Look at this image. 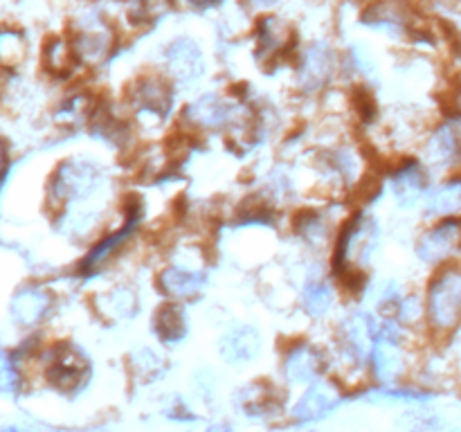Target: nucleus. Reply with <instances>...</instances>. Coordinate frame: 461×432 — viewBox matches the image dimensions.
<instances>
[{"instance_id": "nucleus-1", "label": "nucleus", "mask_w": 461, "mask_h": 432, "mask_svg": "<svg viewBox=\"0 0 461 432\" xmlns=\"http://www.w3.org/2000/svg\"><path fill=\"white\" fill-rule=\"evenodd\" d=\"M383 243L381 220L365 207H356L338 225L329 250V270L336 277L340 292L354 300L367 292V277Z\"/></svg>"}, {"instance_id": "nucleus-2", "label": "nucleus", "mask_w": 461, "mask_h": 432, "mask_svg": "<svg viewBox=\"0 0 461 432\" xmlns=\"http://www.w3.org/2000/svg\"><path fill=\"white\" fill-rule=\"evenodd\" d=\"M250 97H232V93L203 90L178 111V126L189 135H230V140L246 130L252 117Z\"/></svg>"}, {"instance_id": "nucleus-3", "label": "nucleus", "mask_w": 461, "mask_h": 432, "mask_svg": "<svg viewBox=\"0 0 461 432\" xmlns=\"http://www.w3.org/2000/svg\"><path fill=\"white\" fill-rule=\"evenodd\" d=\"M122 106L135 129H162L178 112V88L162 70H144L124 86Z\"/></svg>"}, {"instance_id": "nucleus-4", "label": "nucleus", "mask_w": 461, "mask_h": 432, "mask_svg": "<svg viewBox=\"0 0 461 432\" xmlns=\"http://www.w3.org/2000/svg\"><path fill=\"white\" fill-rule=\"evenodd\" d=\"M144 223V201L140 196H126L122 198V212H120V223L115 228H106L93 246L88 248L84 256H81L77 273L84 279L99 277L106 273L113 264L122 259L126 252L133 248L135 238L140 237V230Z\"/></svg>"}, {"instance_id": "nucleus-5", "label": "nucleus", "mask_w": 461, "mask_h": 432, "mask_svg": "<svg viewBox=\"0 0 461 432\" xmlns=\"http://www.w3.org/2000/svg\"><path fill=\"white\" fill-rule=\"evenodd\" d=\"M108 187V171L104 162L88 156L66 158L50 176L48 201L57 210L84 205L102 196Z\"/></svg>"}, {"instance_id": "nucleus-6", "label": "nucleus", "mask_w": 461, "mask_h": 432, "mask_svg": "<svg viewBox=\"0 0 461 432\" xmlns=\"http://www.w3.org/2000/svg\"><path fill=\"white\" fill-rule=\"evenodd\" d=\"M311 166H313V174L324 194L336 198L354 194L367 178L365 158L349 142H336L315 148Z\"/></svg>"}, {"instance_id": "nucleus-7", "label": "nucleus", "mask_w": 461, "mask_h": 432, "mask_svg": "<svg viewBox=\"0 0 461 432\" xmlns=\"http://www.w3.org/2000/svg\"><path fill=\"white\" fill-rule=\"evenodd\" d=\"M187 252L189 250L171 256L153 274V288L162 300L189 304L194 300H201L210 288V268H207L205 255L198 248H194L192 255Z\"/></svg>"}, {"instance_id": "nucleus-8", "label": "nucleus", "mask_w": 461, "mask_h": 432, "mask_svg": "<svg viewBox=\"0 0 461 432\" xmlns=\"http://www.w3.org/2000/svg\"><path fill=\"white\" fill-rule=\"evenodd\" d=\"M376 320L378 315L367 309H351L342 315L333 328L336 356L351 372H363L369 367L372 349L376 345Z\"/></svg>"}, {"instance_id": "nucleus-9", "label": "nucleus", "mask_w": 461, "mask_h": 432, "mask_svg": "<svg viewBox=\"0 0 461 432\" xmlns=\"http://www.w3.org/2000/svg\"><path fill=\"white\" fill-rule=\"evenodd\" d=\"M342 72V58L327 40H311L295 54L293 66V86L304 99L320 97L331 88Z\"/></svg>"}, {"instance_id": "nucleus-10", "label": "nucleus", "mask_w": 461, "mask_h": 432, "mask_svg": "<svg viewBox=\"0 0 461 432\" xmlns=\"http://www.w3.org/2000/svg\"><path fill=\"white\" fill-rule=\"evenodd\" d=\"M435 180V171L419 153H403L392 162L385 176V189L399 210L414 212L421 210Z\"/></svg>"}, {"instance_id": "nucleus-11", "label": "nucleus", "mask_w": 461, "mask_h": 432, "mask_svg": "<svg viewBox=\"0 0 461 432\" xmlns=\"http://www.w3.org/2000/svg\"><path fill=\"white\" fill-rule=\"evenodd\" d=\"M414 256L428 270L461 264V216L428 220L414 238Z\"/></svg>"}, {"instance_id": "nucleus-12", "label": "nucleus", "mask_w": 461, "mask_h": 432, "mask_svg": "<svg viewBox=\"0 0 461 432\" xmlns=\"http://www.w3.org/2000/svg\"><path fill=\"white\" fill-rule=\"evenodd\" d=\"M45 358H48L45 378L61 394H79L90 382L93 363H90V356L86 354L84 346L77 345V342H57Z\"/></svg>"}, {"instance_id": "nucleus-13", "label": "nucleus", "mask_w": 461, "mask_h": 432, "mask_svg": "<svg viewBox=\"0 0 461 432\" xmlns=\"http://www.w3.org/2000/svg\"><path fill=\"white\" fill-rule=\"evenodd\" d=\"M419 156L432 166L435 174L461 169V111H453L428 126L426 135L419 142Z\"/></svg>"}, {"instance_id": "nucleus-14", "label": "nucleus", "mask_w": 461, "mask_h": 432, "mask_svg": "<svg viewBox=\"0 0 461 432\" xmlns=\"http://www.w3.org/2000/svg\"><path fill=\"white\" fill-rule=\"evenodd\" d=\"M160 70L169 76L178 90L196 88L207 79V57L203 45L192 36H176L162 48Z\"/></svg>"}, {"instance_id": "nucleus-15", "label": "nucleus", "mask_w": 461, "mask_h": 432, "mask_svg": "<svg viewBox=\"0 0 461 432\" xmlns=\"http://www.w3.org/2000/svg\"><path fill=\"white\" fill-rule=\"evenodd\" d=\"M345 216H338L333 207L322 205H309L300 207L291 214V234L295 241H300L302 248L315 252H327L331 250V243L336 238L338 225Z\"/></svg>"}, {"instance_id": "nucleus-16", "label": "nucleus", "mask_w": 461, "mask_h": 432, "mask_svg": "<svg viewBox=\"0 0 461 432\" xmlns=\"http://www.w3.org/2000/svg\"><path fill=\"white\" fill-rule=\"evenodd\" d=\"M329 367V356L318 342L300 340L288 342L282 356V376L284 381L291 385H304L309 387L311 382L324 378Z\"/></svg>"}, {"instance_id": "nucleus-17", "label": "nucleus", "mask_w": 461, "mask_h": 432, "mask_svg": "<svg viewBox=\"0 0 461 432\" xmlns=\"http://www.w3.org/2000/svg\"><path fill=\"white\" fill-rule=\"evenodd\" d=\"M340 302V286L331 270H324L322 264H315L313 270L302 279L300 292H297V304L302 313L311 320H327L336 310Z\"/></svg>"}, {"instance_id": "nucleus-18", "label": "nucleus", "mask_w": 461, "mask_h": 432, "mask_svg": "<svg viewBox=\"0 0 461 432\" xmlns=\"http://www.w3.org/2000/svg\"><path fill=\"white\" fill-rule=\"evenodd\" d=\"M295 32L284 18L275 14H266L255 25V58L266 68L282 63L293 52Z\"/></svg>"}, {"instance_id": "nucleus-19", "label": "nucleus", "mask_w": 461, "mask_h": 432, "mask_svg": "<svg viewBox=\"0 0 461 432\" xmlns=\"http://www.w3.org/2000/svg\"><path fill=\"white\" fill-rule=\"evenodd\" d=\"M360 22L369 30L399 39V36H417L419 27L414 25L412 9L403 0H374L360 14Z\"/></svg>"}, {"instance_id": "nucleus-20", "label": "nucleus", "mask_w": 461, "mask_h": 432, "mask_svg": "<svg viewBox=\"0 0 461 432\" xmlns=\"http://www.w3.org/2000/svg\"><path fill=\"white\" fill-rule=\"evenodd\" d=\"M264 351V336L250 322H234L221 333L219 356L230 367H246Z\"/></svg>"}, {"instance_id": "nucleus-21", "label": "nucleus", "mask_w": 461, "mask_h": 432, "mask_svg": "<svg viewBox=\"0 0 461 432\" xmlns=\"http://www.w3.org/2000/svg\"><path fill=\"white\" fill-rule=\"evenodd\" d=\"M340 403L342 390L338 387V382L329 381V378H320V381L311 382L304 394L297 399V403L293 405L291 417L295 423L306 426V423L322 421L333 410L340 408Z\"/></svg>"}, {"instance_id": "nucleus-22", "label": "nucleus", "mask_w": 461, "mask_h": 432, "mask_svg": "<svg viewBox=\"0 0 461 432\" xmlns=\"http://www.w3.org/2000/svg\"><path fill=\"white\" fill-rule=\"evenodd\" d=\"M234 408L246 418H261L277 417L284 408V394L275 382L257 378V381L246 382L241 390L234 394Z\"/></svg>"}, {"instance_id": "nucleus-23", "label": "nucleus", "mask_w": 461, "mask_h": 432, "mask_svg": "<svg viewBox=\"0 0 461 432\" xmlns=\"http://www.w3.org/2000/svg\"><path fill=\"white\" fill-rule=\"evenodd\" d=\"M115 32L104 21H88L75 36H70L72 50L79 66H102L115 50Z\"/></svg>"}, {"instance_id": "nucleus-24", "label": "nucleus", "mask_w": 461, "mask_h": 432, "mask_svg": "<svg viewBox=\"0 0 461 432\" xmlns=\"http://www.w3.org/2000/svg\"><path fill=\"white\" fill-rule=\"evenodd\" d=\"M97 309L102 310L104 318L113 320V322H129L142 313L144 295L138 284L122 279L97 292Z\"/></svg>"}, {"instance_id": "nucleus-25", "label": "nucleus", "mask_w": 461, "mask_h": 432, "mask_svg": "<svg viewBox=\"0 0 461 432\" xmlns=\"http://www.w3.org/2000/svg\"><path fill=\"white\" fill-rule=\"evenodd\" d=\"M189 331H192V320H189L187 304L162 300L153 309L151 333L162 346L183 345L187 340Z\"/></svg>"}, {"instance_id": "nucleus-26", "label": "nucleus", "mask_w": 461, "mask_h": 432, "mask_svg": "<svg viewBox=\"0 0 461 432\" xmlns=\"http://www.w3.org/2000/svg\"><path fill=\"white\" fill-rule=\"evenodd\" d=\"M419 214H421L423 223L461 216V169L448 171L439 180H435Z\"/></svg>"}, {"instance_id": "nucleus-27", "label": "nucleus", "mask_w": 461, "mask_h": 432, "mask_svg": "<svg viewBox=\"0 0 461 432\" xmlns=\"http://www.w3.org/2000/svg\"><path fill=\"white\" fill-rule=\"evenodd\" d=\"M52 309V295L41 286H25L9 302V313L18 327H36Z\"/></svg>"}, {"instance_id": "nucleus-28", "label": "nucleus", "mask_w": 461, "mask_h": 432, "mask_svg": "<svg viewBox=\"0 0 461 432\" xmlns=\"http://www.w3.org/2000/svg\"><path fill=\"white\" fill-rule=\"evenodd\" d=\"M405 346L403 345H390V342H378L372 349V358H369V369H372L374 378L381 385H394L399 378L405 374Z\"/></svg>"}, {"instance_id": "nucleus-29", "label": "nucleus", "mask_w": 461, "mask_h": 432, "mask_svg": "<svg viewBox=\"0 0 461 432\" xmlns=\"http://www.w3.org/2000/svg\"><path fill=\"white\" fill-rule=\"evenodd\" d=\"M43 61L45 68L50 70V75H57V76H68L72 75L79 61L75 57V50H72L70 39H50L48 45H45V52H43Z\"/></svg>"}, {"instance_id": "nucleus-30", "label": "nucleus", "mask_w": 461, "mask_h": 432, "mask_svg": "<svg viewBox=\"0 0 461 432\" xmlns=\"http://www.w3.org/2000/svg\"><path fill=\"white\" fill-rule=\"evenodd\" d=\"M374 403H428L432 400V392L417 390V387L405 385H383L378 390L369 392L367 396Z\"/></svg>"}, {"instance_id": "nucleus-31", "label": "nucleus", "mask_w": 461, "mask_h": 432, "mask_svg": "<svg viewBox=\"0 0 461 432\" xmlns=\"http://www.w3.org/2000/svg\"><path fill=\"white\" fill-rule=\"evenodd\" d=\"M25 36L12 27H0V66L18 68L25 61Z\"/></svg>"}, {"instance_id": "nucleus-32", "label": "nucleus", "mask_w": 461, "mask_h": 432, "mask_svg": "<svg viewBox=\"0 0 461 432\" xmlns=\"http://www.w3.org/2000/svg\"><path fill=\"white\" fill-rule=\"evenodd\" d=\"M131 367H133L135 376L144 382L158 381L165 374V360L158 356L151 346H140L131 354Z\"/></svg>"}, {"instance_id": "nucleus-33", "label": "nucleus", "mask_w": 461, "mask_h": 432, "mask_svg": "<svg viewBox=\"0 0 461 432\" xmlns=\"http://www.w3.org/2000/svg\"><path fill=\"white\" fill-rule=\"evenodd\" d=\"M345 70L351 72L356 79H369L376 72V58L369 52V48H365L363 43H354L349 50H347L345 57Z\"/></svg>"}, {"instance_id": "nucleus-34", "label": "nucleus", "mask_w": 461, "mask_h": 432, "mask_svg": "<svg viewBox=\"0 0 461 432\" xmlns=\"http://www.w3.org/2000/svg\"><path fill=\"white\" fill-rule=\"evenodd\" d=\"M401 432H439L441 430V418L432 412H421V410H414V412H403L396 421Z\"/></svg>"}, {"instance_id": "nucleus-35", "label": "nucleus", "mask_w": 461, "mask_h": 432, "mask_svg": "<svg viewBox=\"0 0 461 432\" xmlns=\"http://www.w3.org/2000/svg\"><path fill=\"white\" fill-rule=\"evenodd\" d=\"M18 385V374L14 369V363L7 358V356L0 351V394L5 392H14Z\"/></svg>"}, {"instance_id": "nucleus-36", "label": "nucleus", "mask_w": 461, "mask_h": 432, "mask_svg": "<svg viewBox=\"0 0 461 432\" xmlns=\"http://www.w3.org/2000/svg\"><path fill=\"white\" fill-rule=\"evenodd\" d=\"M194 392L198 394V399H210L214 394V374L210 369H201V372L194 374Z\"/></svg>"}, {"instance_id": "nucleus-37", "label": "nucleus", "mask_w": 461, "mask_h": 432, "mask_svg": "<svg viewBox=\"0 0 461 432\" xmlns=\"http://www.w3.org/2000/svg\"><path fill=\"white\" fill-rule=\"evenodd\" d=\"M167 418H171V421H198L196 414H194L187 405L180 403V400H176V403L167 410Z\"/></svg>"}, {"instance_id": "nucleus-38", "label": "nucleus", "mask_w": 461, "mask_h": 432, "mask_svg": "<svg viewBox=\"0 0 461 432\" xmlns=\"http://www.w3.org/2000/svg\"><path fill=\"white\" fill-rule=\"evenodd\" d=\"M185 3L194 9H212V7H219L223 0H185Z\"/></svg>"}, {"instance_id": "nucleus-39", "label": "nucleus", "mask_w": 461, "mask_h": 432, "mask_svg": "<svg viewBox=\"0 0 461 432\" xmlns=\"http://www.w3.org/2000/svg\"><path fill=\"white\" fill-rule=\"evenodd\" d=\"M205 432H234V430L228 426V423H214V426L207 428Z\"/></svg>"}, {"instance_id": "nucleus-40", "label": "nucleus", "mask_w": 461, "mask_h": 432, "mask_svg": "<svg viewBox=\"0 0 461 432\" xmlns=\"http://www.w3.org/2000/svg\"><path fill=\"white\" fill-rule=\"evenodd\" d=\"M277 3H279V0H252V4H257V7H264V9L275 7Z\"/></svg>"}, {"instance_id": "nucleus-41", "label": "nucleus", "mask_w": 461, "mask_h": 432, "mask_svg": "<svg viewBox=\"0 0 461 432\" xmlns=\"http://www.w3.org/2000/svg\"><path fill=\"white\" fill-rule=\"evenodd\" d=\"M3 432H30V430H23V428H16V426H9V428H5Z\"/></svg>"}, {"instance_id": "nucleus-42", "label": "nucleus", "mask_w": 461, "mask_h": 432, "mask_svg": "<svg viewBox=\"0 0 461 432\" xmlns=\"http://www.w3.org/2000/svg\"><path fill=\"white\" fill-rule=\"evenodd\" d=\"M86 432H111L108 428H93V430H86Z\"/></svg>"}, {"instance_id": "nucleus-43", "label": "nucleus", "mask_w": 461, "mask_h": 432, "mask_svg": "<svg viewBox=\"0 0 461 432\" xmlns=\"http://www.w3.org/2000/svg\"><path fill=\"white\" fill-rule=\"evenodd\" d=\"M448 432H461V428H457V430H448Z\"/></svg>"}]
</instances>
